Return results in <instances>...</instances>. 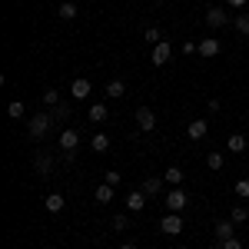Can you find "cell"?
Returning a JSON list of instances; mask_svg holds the SVG:
<instances>
[{"instance_id":"6da1fadb","label":"cell","mask_w":249,"mask_h":249,"mask_svg":"<svg viewBox=\"0 0 249 249\" xmlns=\"http://www.w3.org/2000/svg\"><path fill=\"white\" fill-rule=\"evenodd\" d=\"M50 130H53V116H50V113H34V116H30V123H27L30 140H47Z\"/></svg>"},{"instance_id":"7a4b0ae2","label":"cell","mask_w":249,"mask_h":249,"mask_svg":"<svg viewBox=\"0 0 249 249\" xmlns=\"http://www.w3.org/2000/svg\"><path fill=\"white\" fill-rule=\"evenodd\" d=\"M186 203H190V196L183 193V186H173V190L166 193V210H170V213H183Z\"/></svg>"},{"instance_id":"3957f363","label":"cell","mask_w":249,"mask_h":249,"mask_svg":"<svg viewBox=\"0 0 249 249\" xmlns=\"http://www.w3.org/2000/svg\"><path fill=\"white\" fill-rule=\"evenodd\" d=\"M136 126H140L143 133H153V130H156V113H153V107H140V110H136Z\"/></svg>"},{"instance_id":"277c9868","label":"cell","mask_w":249,"mask_h":249,"mask_svg":"<svg viewBox=\"0 0 249 249\" xmlns=\"http://www.w3.org/2000/svg\"><path fill=\"white\" fill-rule=\"evenodd\" d=\"M160 230L166 232V236H179V232H183V216H179V213H166V216L160 219Z\"/></svg>"},{"instance_id":"5b68a950","label":"cell","mask_w":249,"mask_h":249,"mask_svg":"<svg viewBox=\"0 0 249 249\" xmlns=\"http://www.w3.org/2000/svg\"><path fill=\"white\" fill-rule=\"evenodd\" d=\"M77 146H80V133L73 126L60 130V150H63V153H77Z\"/></svg>"},{"instance_id":"8992f818","label":"cell","mask_w":249,"mask_h":249,"mask_svg":"<svg viewBox=\"0 0 249 249\" xmlns=\"http://www.w3.org/2000/svg\"><path fill=\"white\" fill-rule=\"evenodd\" d=\"M226 23H230V14H226V7H210V10H206V27L219 30V27H226Z\"/></svg>"},{"instance_id":"52a82bcc","label":"cell","mask_w":249,"mask_h":249,"mask_svg":"<svg viewBox=\"0 0 249 249\" xmlns=\"http://www.w3.org/2000/svg\"><path fill=\"white\" fill-rule=\"evenodd\" d=\"M170 57H173V47L166 43V40H160V43L153 47V67H166Z\"/></svg>"},{"instance_id":"ba28073f","label":"cell","mask_w":249,"mask_h":249,"mask_svg":"<svg viewBox=\"0 0 249 249\" xmlns=\"http://www.w3.org/2000/svg\"><path fill=\"white\" fill-rule=\"evenodd\" d=\"M90 90H93V83H90L87 77L70 80V93H73V100H87V96H90Z\"/></svg>"},{"instance_id":"9c48e42d","label":"cell","mask_w":249,"mask_h":249,"mask_svg":"<svg viewBox=\"0 0 249 249\" xmlns=\"http://www.w3.org/2000/svg\"><path fill=\"white\" fill-rule=\"evenodd\" d=\"M126 210H130V213H143V210H146V193L133 190L130 196H126Z\"/></svg>"},{"instance_id":"30bf717a","label":"cell","mask_w":249,"mask_h":249,"mask_svg":"<svg viewBox=\"0 0 249 249\" xmlns=\"http://www.w3.org/2000/svg\"><path fill=\"white\" fill-rule=\"evenodd\" d=\"M219 50H223V43H219V40L216 37H206V40H199V57H216V53H219Z\"/></svg>"},{"instance_id":"8fae6325","label":"cell","mask_w":249,"mask_h":249,"mask_svg":"<svg viewBox=\"0 0 249 249\" xmlns=\"http://www.w3.org/2000/svg\"><path fill=\"white\" fill-rule=\"evenodd\" d=\"M246 146H249V140L243 133H230V140H226V150L230 153H246Z\"/></svg>"},{"instance_id":"7c38bea8","label":"cell","mask_w":249,"mask_h":249,"mask_svg":"<svg viewBox=\"0 0 249 249\" xmlns=\"http://www.w3.org/2000/svg\"><path fill=\"white\" fill-rule=\"evenodd\" d=\"M206 130H210V126H206V120H193L190 126H186L190 140H203V136H206Z\"/></svg>"},{"instance_id":"4fadbf2b","label":"cell","mask_w":249,"mask_h":249,"mask_svg":"<svg viewBox=\"0 0 249 249\" xmlns=\"http://www.w3.org/2000/svg\"><path fill=\"white\" fill-rule=\"evenodd\" d=\"M43 206H47V213H50V216H57V213L63 210V196H60V193H50V196L43 199Z\"/></svg>"},{"instance_id":"5bb4252c","label":"cell","mask_w":249,"mask_h":249,"mask_svg":"<svg viewBox=\"0 0 249 249\" xmlns=\"http://www.w3.org/2000/svg\"><path fill=\"white\" fill-rule=\"evenodd\" d=\"M107 96H110V100L126 96V83H123V80H110V83H107Z\"/></svg>"},{"instance_id":"9a60e30c","label":"cell","mask_w":249,"mask_h":249,"mask_svg":"<svg viewBox=\"0 0 249 249\" xmlns=\"http://www.w3.org/2000/svg\"><path fill=\"white\" fill-rule=\"evenodd\" d=\"M232 226H236L232 219H223V223H216V230H213V232H216V239H219V243H223V239H230L232 232H236Z\"/></svg>"},{"instance_id":"2e32d148","label":"cell","mask_w":249,"mask_h":249,"mask_svg":"<svg viewBox=\"0 0 249 249\" xmlns=\"http://www.w3.org/2000/svg\"><path fill=\"white\" fill-rule=\"evenodd\" d=\"M34 170H37V173H50V170H53V156L37 153V156H34Z\"/></svg>"},{"instance_id":"e0dca14e","label":"cell","mask_w":249,"mask_h":249,"mask_svg":"<svg viewBox=\"0 0 249 249\" xmlns=\"http://www.w3.org/2000/svg\"><path fill=\"white\" fill-rule=\"evenodd\" d=\"M163 183H166V179H153V176H150V179H143V183H140V190L146 193V196H156V193L163 190Z\"/></svg>"},{"instance_id":"ac0fdd59","label":"cell","mask_w":249,"mask_h":249,"mask_svg":"<svg viewBox=\"0 0 249 249\" xmlns=\"http://www.w3.org/2000/svg\"><path fill=\"white\" fill-rule=\"evenodd\" d=\"M113 190L116 186H110V183H100L96 186V203H113Z\"/></svg>"},{"instance_id":"d6986e66","label":"cell","mask_w":249,"mask_h":249,"mask_svg":"<svg viewBox=\"0 0 249 249\" xmlns=\"http://www.w3.org/2000/svg\"><path fill=\"white\" fill-rule=\"evenodd\" d=\"M90 146H93L96 153H107V150H110V136H107V133H93Z\"/></svg>"},{"instance_id":"ffe728a7","label":"cell","mask_w":249,"mask_h":249,"mask_svg":"<svg viewBox=\"0 0 249 249\" xmlns=\"http://www.w3.org/2000/svg\"><path fill=\"white\" fill-rule=\"evenodd\" d=\"M163 179H166L170 186H183V170H179V166H170V170L163 173Z\"/></svg>"},{"instance_id":"44dd1931","label":"cell","mask_w":249,"mask_h":249,"mask_svg":"<svg viewBox=\"0 0 249 249\" xmlns=\"http://www.w3.org/2000/svg\"><path fill=\"white\" fill-rule=\"evenodd\" d=\"M107 116H110V110H107V103H93V107H90V120H93V123H103Z\"/></svg>"},{"instance_id":"7402d4cb","label":"cell","mask_w":249,"mask_h":249,"mask_svg":"<svg viewBox=\"0 0 249 249\" xmlns=\"http://www.w3.org/2000/svg\"><path fill=\"white\" fill-rule=\"evenodd\" d=\"M50 116H53V123H67V120H70V107H67V103H57Z\"/></svg>"},{"instance_id":"603a6c76","label":"cell","mask_w":249,"mask_h":249,"mask_svg":"<svg viewBox=\"0 0 249 249\" xmlns=\"http://www.w3.org/2000/svg\"><path fill=\"white\" fill-rule=\"evenodd\" d=\"M7 113L14 116V120H20V116L27 113V107H23V100H10V107H7Z\"/></svg>"},{"instance_id":"cb8c5ba5","label":"cell","mask_w":249,"mask_h":249,"mask_svg":"<svg viewBox=\"0 0 249 249\" xmlns=\"http://www.w3.org/2000/svg\"><path fill=\"white\" fill-rule=\"evenodd\" d=\"M232 27H236L239 34H246V37H249V14H239V17H232Z\"/></svg>"},{"instance_id":"d4e9b609","label":"cell","mask_w":249,"mask_h":249,"mask_svg":"<svg viewBox=\"0 0 249 249\" xmlns=\"http://www.w3.org/2000/svg\"><path fill=\"white\" fill-rule=\"evenodd\" d=\"M143 37H146V43H160V40H163V34H160V27H146V30H143Z\"/></svg>"},{"instance_id":"484cf974","label":"cell","mask_w":249,"mask_h":249,"mask_svg":"<svg viewBox=\"0 0 249 249\" xmlns=\"http://www.w3.org/2000/svg\"><path fill=\"white\" fill-rule=\"evenodd\" d=\"M60 20H77V3H63L60 7Z\"/></svg>"},{"instance_id":"4316f807","label":"cell","mask_w":249,"mask_h":249,"mask_svg":"<svg viewBox=\"0 0 249 249\" xmlns=\"http://www.w3.org/2000/svg\"><path fill=\"white\" fill-rule=\"evenodd\" d=\"M246 219H249L246 206H232V223H236V226H239V223H246Z\"/></svg>"},{"instance_id":"83f0119b","label":"cell","mask_w":249,"mask_h":249,"mask_svg":"<svg viewBox=\"0 0 249 249\" xmlns=\"http://www.w3.org/2000/svg\"><path fill=\"white\" fill-rule=\"evenodd\" d=\"M206 166L210 170H223V153H206Z\"/></svg>"},{"instance_id":"f1b7e54d","label":"cell","mask_w":249,"mask_h":249,"mask_svg":"<svg viewBox=\"0 0 249 249\" xmlns=\"http://www.w3.org/2000/svg\"><path fill=\"white\" fill-rule=\"evenodd\" d=\"M43 103H47V107H57V103H60V93L53 90V87H50V90H43Z\"/></svg>"},{"instance_id":"f546056e","label":"cell","mask_w":249,"mask_h":249,"mask_svg":"<svg viewBox=\"0 0 249 249\" xmlns=\"http://www.w3.org/2000/svg\"><path fill=\"white\" fill-rule=\"evenodd\" d=\"M103 183H110V186H120V183H123V176H120L116 170H107V173H103Z\"/></svg>"},{"instance_id":"4dcf8cb0","label":"cell","mask_w":249,"mask_h":249,"mask_svg":"<svg viewBox=\"0 0 249 249\" xmlns=\"http://www.w3.org/2000/svg\"><path fill=\"white\" fill-rule=\"evenodd\" d=\"M232 190H236V196H239V199H249V179H239Z\"/></svg>"},{"instance_id":"1f68e13d","label":"cell","mask_w":249,"mask_h":249,"mask_svg":"<svg viewBox=\"0 0 249 249\" xmlns=\"http://www.w3.org/2000/svg\"><path fill=\"white\" fill-rule=\"evenodd\" d=\"M110 226H113L116 232H123V230H126V216H123V213H120V216H113V223H110Z\"/></svg>"},{"instance_id":"d6a6232c","label":"cell","mask_w":249,"mask_h":249,"mask_svg":"<svg viewBox=\"0 0 249 249\" xmlns=\"http://www.w3.org/2000/svg\"><path fill=\"white\" fill-rule=\"evenodd\" d=\"M223 249H243V243L236 236H230V239H223Z\"/></svg>"},{"instance_id":"836d02e7","label":"cell","mask_w":249,"mask_h":249,"mask_svg":"<svg viewBox=\"0 0 249 249\" xmlns=\"http://www.w3.org/2000/svg\"><path fill=\"white\" fill-rule=\"evenodd\" d=\"M179 50H183V53H199V43H183Z\"/></svg>"},{"instance_id":"e575fe53","label":"cell","mask_w":249,"mask_h":249,"mask_svg":"<svg viewBox=\"0 0 249 249\" xmlns=\"http://www.w3.org/2000/svg\"><path fill=\"white\" fill-rule=\"evenodd\" d=\"M230 7H246V0H226Z\"/></svg>"},{"instance_id":"d590c367","label":"cell","mask_w":249,"mask_h":249,"mask_svg":"<svg viewBox=\"0 0 249 249\" xmlns=\"http://www.w3.org/2000/svg\"><path fill=\"white\" fill-rule=\"evenodd\" d=\"M120 249H136V246H133V243H123V246H120Z\"/></svg>"},{"instance_id":"8d00e7d4","label":"cell","mask_w":249,"mask_h":249,"mask_svg":"<svg viewBox=\"0 0 249 249\" xmlns=\"http://www.w3.org/2000/svg\"><path fill=\"white\" fill-rule=\"evenodd\" d=\"M206 249H223V243H213V246H206Z\"/></svg>"},{"instance_id":"74e56055","label":"cell","mask_w":249,"mask_h":249,"mask_svg":"<svg viewBox=\"0 0 249 249\" xmlns=\"http://www.w3.org/2000/svg\"><path fill=\"white\" fill-rule=\"evenodd\" d=\"M43 249H57V246H43Z\"/></svg>"},{"instance_id":"f35d334b","label":"cell","mask_w":249,"mask_h":249,"mask_svg":"<svg viewBox=\"0 0 249 249\" xmlns=\"http://www.w3.org/2000/svg\"><path fill=\"white\" fill-rule=\"evenodd\" d=\"M67 3H77V0H67Z\"/></svg>"}]
</instances>
